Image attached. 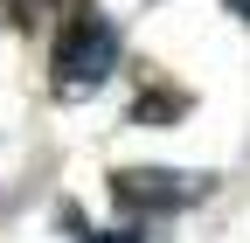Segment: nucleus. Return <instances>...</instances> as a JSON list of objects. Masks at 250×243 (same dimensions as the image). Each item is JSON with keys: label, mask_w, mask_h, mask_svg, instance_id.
Segmentation results:
<instances>
[{"label": "nucleus", "mask_w": 250, "mask_h": 243, "mask_svg": "<svg viewBox=\"0 0 250 243\" xmlns=\"http://www.w3.org/2000/svg\"><path fill=\"white\" fill-rule=\"evenodd\" d=\"M229 14H236V21H250V0H229Z\"/></svg>", "instance_id": "5"}, {"label": "nucleus", "mask_w": 250, "mask_h": 243, "mask_svg": "<svg viewBox=\"0 0 250 243\" xmlns=\"http://www.w3.org/2000/svg\"><path fill=\"white\" fill-rule=\"evenodd\" d=\"M195 195H202V181L167 174V167H118L111 174V202L125 216H174V208H188Z\"/></svg>", "instance_id": "2"}, {"label": "nucleus", "mask_w": 250, "mask_h": 243, "mask_svg": "<svg viewBox=\"0 0 250 243\" xmlns=\"http://www.w3.org/2000/svg\"><path fill=\"white\" fill-rule=\"evenodd\" d=\"M42 7H56V0H7V21H14V28H35Z\"/></svg>", "instance_id": "4"}, {"label": "nucleus", "mask_w": 250, "mask_h": 243, "mask_svg": "<svg viewBox=\"0 0 250 243\" xmlns=\"http://www.w3.org/2000/svg\"><path fill=\"white\" fill-rule=\"evenodd\" d=\"M111 70H118V35H111V21H104L98 7H77V21L62 28V42H56V63H49L56 98H90Z\"/></svg>", "instance_id": "1"}, {"label": "nucleus", "mask_w": 250, "mask_h": 243, "mask_svg": "<svg viewBox=\"0 0 250 243\" xmlns=\"http://www.w3.org/2000/svg\"><path fill=\"white\" fill-rule=\"evenodd\" d=\"M174 111H188V98H174V90H153V98H139V104H132L139 125H146V118H174Z\"/></svg>", "instance_id": "3"}]
</instances>
